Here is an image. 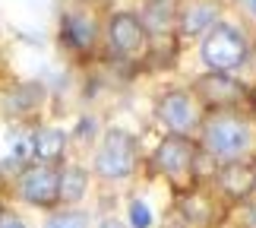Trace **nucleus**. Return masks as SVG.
I'll list each match as a JSON object with an SVG mask.
<instances>
[{"label":"nucleus","mask_w":256,"mask_h":228,"mask_svg":"<svg viewBox=\"0 0 256 228\" xmlns=\"http://www.w3.org/2000/svg\"><path fill=\"white\" fill-rule=\"evenodd\" d=\"M13 98H19V102H10V108H13L16 114H32L38 105H42V89L38 86H19Z\"/></svg>","instance_id":"obj_16"},{"label":"nucleus","mask_w":256,"mask_h":228,"mask_svg":"<svg viewBox=\"0 0 256 228\" xmlns=\"http://www.w3.org/2000/svg\"><path fill=\"white\" fill-rule=\"evenodd\" d=\"M200 57L209 70H238L240 64H247L250 57V42L238 26L231 23H215L209 32L202 35Z\"/></svg>","instance_id":"obj_2"},{"label":"nucleus","mask_w":256,"mask_h":228,"mask_svg":"<svg viewBox=\"0 0 256 228\" xmlns=\"http://www.w3.org/2000/svg\"><path fill=\"white\" fill-rule=\"evenodd\" d=\"M155 114L158 121L168 127L171 133L190 136L202 127V111H200V98L196 92H186V89H174V92H164L155 105Z\"/></svg>","instance_id":"obj_5"},{"label":"nucleus","mask_w":256,"mask_h":228,"mask_svg":"<svg viewBox=\"0 0 256 228\" xmlns=\"http://www.w3.org/2000/svg\"><path fill=\"white\" fill-rule=\"evenodd\" d=\"M64 152H66V133L64 130L44 127V130L35 133V162L57 165V162H64Z\"/></svg>","instance_id":"obj_12"},{"label":"nucleus","mask_w":256,"mask_h":228,"mask_svg":"<svg viewBox=\"0 0 256 228\" xmlns=\"http://www.w3.org/2000/svg\"><path fill=\"white\" fill-rule=\"evenodd\" d=\"M218 16H222L218 0H184V7L177 10V26H180V35L193 38L209 32L218 23Z\"/></svg>","instance_id":"obj_9"},{"label":"nucleus","mask_w":256,"mask_h":228,"mask_svg":"<svg viewBox=\"0 0 256 228\" xmlns=\"http://www.w3.org/2000/svg\"><path fill=\"white\" fill-rule=\"evenodd\" d=\"M136 168V140L126 130H108L95 152V174L104 184H120Z\"/></svg>","instance_id":"obj_3"},{"label":"nucleus","mask_w":256,"mask_h":228,"mask_svg":"<svg viewBox=\"0 0 256 228\" xmlns=\"http://www.w3.org/2000/svg\"><path fill=\"white\" fill-rule=\"evenodd\" d=\"M0 215H4V203H0Z\"/></svg>","instance_id":"obj_22"},{"label":"nucleus","mask_w":256,"mask_h":228,"mask_svg":"<svg viewBox=\"0 0 256 228\" xmlns=\"http://www.w3.org/2000/svg\"><path fill=\"white\" fill-rule=\"evenodd\" d=\"M44 228H88V212L73 209V206H60L57 212L48 215Z\"/></svg>","instance_id":"obj_15"},{"label":"nucleus","mask_w":256,"mask_h":228,"mask_svg":"<svg viewBox=\"0 0 256 228\" xmlns=\"http://www.w3.org/2000/svg\"><path fill=\"white\" fill-rule=\"evenodd\" d=\"M60 38L70 48H76V51H88L95 45V23L82 13H70V16H64Z\"/></svg>","instance_id":"obj_11"},{"label":"nucleus","mask_w":256,"mask_h":228,"mask_svg":"<svg viewBox=\"0 0 256 228\" xmlns=\"http://www.w3.org/2000/svg\"><path fill=\"white\" fill-rule=\"evenodd\" d=\"M0 228H28V225L19 219L16 212H6V209H4V215H0Z\"/></svg>","instance_id":"obj_18"},{"label":"nucleus","mask_w":256,"mask_h":228,"mask_svg":"<svg viewBox=\"0 0 256 228\" xmlns=\"http://www.w3.org/2000/svg\"><path fill=\"white\" fill-rule=\"evenodd\" d=\"M130 222H133V228H149V225H152L149 206H146L142 200H136V203L130 206Z\"/></svg>","instance_id":"obj_17"},{"label":"nucleus","mask_w":256,"mask_h":228,"mask_svg":"<svg viewBox=\"0 0 256 228\" xmlns=\"http://www.w3.org/2000/svg\"><path fill=\"white\" fill-rule=\"evenodd\" d=\"M86 187H88V174L82 171L80 165H66L60 171V206L80 203L82 193H86Z\"/></svg>","instance_id":"obj_13"},{"label":"nucleus","mask_w":256,"mask_h":228,"mask_svg":"<svg viewBox=\"0 0 256 228\" xmlns=\"http://www.w3.org/2000/svg\"><path fill=\"white\" fill-rule=\"evenodd\" d=\"M218 190L231 200H244L250 190H256V168H247L244 162H228L218 171Z\"/></svg>","instance_id":"obj_10"},{"label":"nucleus","mask_w":256,"mask_h":228,"mask_svg":"<svg viewBox=\"0 0 256 228\" xmlns=\"http://www.w3.org/2000/svg\"><path fill=\"white\" fill-rule=\"evenodd\" d=\"M200 143L202 152L218 165L244 162V155L253 149V127L234 108H215L209 117H202Z\"/></svg>","instance_id":"obj_1"},{"label":"nucleus","mask_w":256,"mask_h":228,"mask_svg":"<svg viewBox=\"0 0 256 228\" xmlns=\"http://www.w3.org/2000/svg\"><path fill=\"white\" fill-rule=\"evenodd\" d=\"M102 228H126V225H124L120 219H104V222H102Z\"/></svg>","instance_id":"obj_20"},{"label":"nucleus","mask_w":256,"mask_h":228,"mask_svg":"<svg viewBox=\"0 0 256 228\" xmlns=\"http://www.w3.org/2000/svg\"><path fill=\"white\" fill-rule=\"evenodd\" d=\"M16 190L35 209H54L60 206V171L48 162H28L19 171Z\"/></svg>","instance_id":"obj_4"},{"label":"nucleus","mask_w":256,"mask_h":228,"mask_svg":"<svg viewBox=\"0 0 256 228\" xmlns=\"http://www.w3.org/2000/svg\"><path fill=\"white\" fill-rule=\"evenodd\" d=\"M108 42L117 54L124 57H140L149 45V29H146L142 16L133 13H114L108 19Z\"/></svg>","instance_id":"obj_7"},{"label":"nucleus","mask_w":256,"mask_h":228,"mask_svg":"<svg viewBox=\"0 0 256 228\" xmlns=\"http://www.w3.org/2000/svg\"><path fill=\"white\" fill-rule=\"evenodd\" d=\"M193 162H196V146L190 136H180V133H171L158 143V149L152 152V165L158 168L162 174L168 177H184L193 171Z\"/></svg>","instance_id":"obj_8"},{"label":"nucleus","mask_w":256,"mask_h":228,"mask_svg":"<svg viewBox=\"0 0 256 228\" xmlns=\"http://www.w3.org/2000/svg\"><path fill=\"white\" fill-rule=\"evenodd\" d=\"M244 7H247V13L256 19V0H244Z\"/></svg>","instance_id":"obj_21"},{"label":"nucleus","mask_w":256,"mask_h":228,"mask_svg":"<svg viewBox=\"0 0 256 228\" xmlns=\"http://www.w3.org/2000/svg\"><path fill=\"white\" fill-rule=\"evenodd\" d=\"M142 23L149 32H164V29H171V23H177V10L171 7V0H149Z\"/></svg>","instance_id":"obj_14"},{"label":"nucleus","mask_w":256,"mask_h":228,"mask_svg":"<svg viewBox=\"0 0 256 228\" xmlns=\"http://www.w3.org/2000/svg\"><path fill=\"white\" fill-rule=\"evenodd\" d=\"M196 98L202 105H212V108H234L247 98V86L240 79L228 76V70H209L206 76L196 79L193 86Z\"/></svg>","instance_id":"obj_6"},{"label":"nucleus","mask_w":256,"mask_h":228,"mask_svg":"<svg viewBox=\"0 0 256 228\" xmlns=\"http://www.w3.org/2000/svg\"><path fill=\"white\" fill-rule=\"evenodd\" d=\"M247 225H250V228H256V203H250V206H247Z\"/></svg>","instance_id":"obj_19"}]
</instances>
